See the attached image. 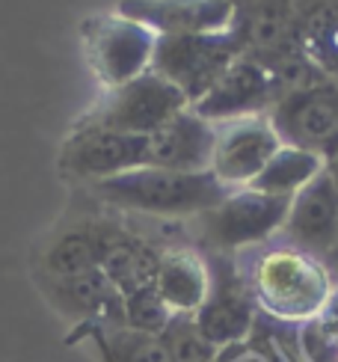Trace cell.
<instances>
[{"instance_id": "1", "label": "cell", "mask_w": 338, "mask_h": 362, "mask_svg": "<svg viewBox=\"0 0 338 362\" xmlns=\"http://www.w3.org/2000/svg\"><path fill=\"white\" fill-rule=\"evenodd\" d=\"M95 199L131 214L148 217H202L217 208L232 190L205 173H175L161 167H140L113 175L89 187Z\"/></svg>"}, {"instance_id": "2", "label": "cell", "mask_w": 338, "mask_h": 362, "mask_svg": "<svg viewBox=\"0 0 338 362\" xmlns=\"http://www.w3.org/2000/svg\"><path fill=\"white\" fill-rule=\"evenodd\" d=\"M250 294L255 306L279 321L309 324L332 303V279L320 259L297 247H273L250 270Z\"/></svg>"}, {"instance_id": "3", "label": "cell", "mask_w": 338, "mask_h": 362, "mask_svg": "<svg viewBox=\"0 0 338 362\" xmlns=\"http://www.w3.org/2000/svg\"><path fill=\"white\" fill-rule=\"evenodd\" d=\"M238 57H243V51L232 30H226V33L158 36L151 71L173 83L193 107Z\"/></svg>"}, {"instance_id": "4", "label": "cell", "mask_w": 338, "mask_h": 362, "mask_svg": "<svg viewBox=\"0 0 338 362\" xmlns=\"http://www.w3.org/2000/svg\"><path fill=\"white\" fill-rule=\"evenodd\" d=\"M81 42L89 69L107 89H113L151 69L158 36L125 15L104 12L81 24Z\"/></svg>"}, {"instance_id": "5", "label": "cell", "mask_w": 338, "mask_h": 362, "mask_svg": "<svg viewBox=\"0 0 338 362\" xmlns=\"http://www.w3.org/2000/svg\"><path fill=\"white\" fill-rule=\"evenodd\" d=\"M187 107H190V101L169 81H163L161 74L148 69L140 78L107 89L101 101L81 122L122 131V134H136V137H148V134H155L161 125H166L169 119Z\"/></svg>"}, {"instance_id": "6", "label": "cell", "mask_w": 338, "mask_h": 362, "mask_svg": "<svg viewBox=\"0 0 338 362\" xmlns=\"http://www.w3.org/2000/svg\"><path fill=\"white\" fill-rule=\"evenodd\" d=\"M146 152L148 137L78 122L59 146L57 170L63 178L92 187L98 181L146 167Z\"/></svg>"}, {"instance_id": "7", "label": "cell", "mask_w": 338, "mask_h": 362, "mask_svg": "<svg viewBox=\"0 0 338 362\" xmlns=\"http://www.w3.org/2000/svg\"><path fill=\"white\" fill-rule=\"evenodd\" d=\"M291 199L285 196H270L252 187L232 190L226 199L205 211L199 220L205 244L214 250L228 252V250H247L270 240L276 232H282L285 217H288Z\"/></svg>"}, {"instance_id": "8", "label": "cell", "mask_w": 338, "mask_h": 362, "mask_svg": "<svg viewBox=\"0 0 338 362\" xmlns=\"http://www.w3.org/2000/svg\"><path fill=\"white\" fill-rule=\"evenodd\" d=\"M282 146H294L317 158L338 155V83L324 81L282 98L267 113Z\"/></svg>"}, {"instance_id": "9", "label": "cell", "mask_w": 338, "mask_h": 362, "mask_svg": "<svg viewBox=\"0 0 338 362\" xmlns=\"http://www.w3.org/2000/svg\"><path fill=\"white\" fill-rule=\"evenodd\" d=\"M214 152H211V175L228 190L250 187L270 163V158L282 148L270 116H243L232 122L214 125Z\"/></svg>"}, {"instance_id": "10", "label": "cell", "mask_w": 338, "mask_h": 362, "mask_svg": "<svg viewBox=\"0 0 338 362\" xmlns=\"http://www.w3.org/2000/svg\"><path fill=\"white\" fill-rule=\"evenodd\" d=\"M232 33L240 42L243 57L273 66L300 54L297 0H232Z\"/></svg>"}, {"instance_id": "11", "label": "cell", "mask_w": 338, "mask_h": 362, "mask_svg": "<svg viewBox=\"0 0 338 362\" xmlns=\"http://www.w3.org/2000/svg\"><path fill=\"white\" fill-rule=\"evenodd\" d=\"M42 297L54 312L74 321L78 327L89 324H125V297L104 276V270H86L74 276H45L33 274Z\"/></svg>"}, {"instance_id": "12", "label": "cell", "mask_w": 338, "mask_h": 362, "mask_svg": "<svg viewBox=\"0 0 338 362\" xmlns=\"http://www.w3.org/2000/svg\"><path fill=\"white\" fill-rule=\"evenodd\" d=\"M276 104H279V95H276L270 71L250 57H238L223 71V78L190 110L208 119V122L220 125V122H232V119H243V116H264Z\"/></svg>"}, {"instance_id": "13", "label": "cell", "mask_w": 338, "mask_h": 362, "mask_svg": "<svg viewBox=\"0 0 338 362\" xmlns=\"http://www.w3.org/2000/svg\"><path fill=\"white\" fill-rule=\"evenodd\" d=\"M116 12L155 36L226 33L235 24L232 0H119Z\"/></svg>"}, {"instance_id": "14", "label": "cell", "mask_w": 338, "mask_h": 362, "mask_svg": "<svg viewBox=\"0 0 338 362\" xmlns=\"http://www.w3.org/2000/svg\"><path fill=\"white\" fill-rule=\"evenodd\" d=\"M282 232L291 247L309 255L332 252L338 244V187L324 170L297 196H291Z\"/></svg>"}, {"instance_id": "15", "label": "cell", "mask_w": 338, "mask_h": 362, "mask_svg": "<svg viewBox=\"0 0 338 362\" xmlns=\"http://www.w3.org/2000/svg\"><path fill=\"white\" fill-rule=\"evenodd\" d=\"M214 122L193 113L190 107L173 116L155 134H148L146 167L175 170V173H205L214 152Z\"/></svg>"}, {"instance_id": "16", "label": "cell", "mask_w": 338, "mask_h": 362, "mask_svg": "<svg viewBox=\"0 0 338 362\" xmlns=\"http://www.w3.org/2000/svg\"><path fill=\"white\" fill-rule=\"evenodd\" d=\"M193 321L220 351L243 341L255 324V300L250 285H243V279L232 274V267H223L217 276L211 274V294L193 315Z\"/></svg>"}, {"instance_id": "17", "label": "cell", "mask_w": 338, "mask_h": 362, "mask_svg": "<svg viewBox=\"0 0 338 362\" xmlns=\"http://www.w3.org/2000/svg\"><path fill=\"white\" fill-rule=\"evenodd\" d=\"M119 226L110 220H74L66 223L48 238V244L39 252L33 274L45 276H74L86 270L101 267L104 250L110 244Z\"/></svg>"}, {"instance_id": "18", "label": "cell", "mask_w": 338, "mask_h": 362, "mask_svg": "<svg viewBox=\"0 0 338 362\" xmlns=\"http://www.w3.org/2000/svg\"><path fill=\"white\" fill-rule=\"evenodd\" d=\"M155 291L173 315H196L211 294V267L187 247L166 250L158 262Z\"/></svg>"}, {"instance_id": "19", "label": "cell", "mask_w": 338, "mask_h": 362, "mask_svg": "<svg viewBox=\"0 0 338 362\" xmlns=\"http://www.w3.org/2000/svg\"><path fill=\"white\" fill-rule=\"evenodd\" d=\"M300 54L338 83V0H297Z\"/></svg>"}, {"instance_id": "20", "label": "cell", "mask_w": 338, "mask_h": 362, "mask_svg": "<svg viewBox=\"0 0 338 362\" xmlns=\"http://www.w3.org/2000/svg\"><path fill=\"white\" fill-rule=\"evenodd\" d=\"M158 262H161V252L151 250L143 238H136L125 229H116L110 244L104 250L101 270H104V276L122 291V297H125L131 291L155 285Z\"/></svg>"}, {"instance_id": "21", "label": "cell", "mask_w": 338, "mask_h": 362, "mask_svg": "<svg viewBox=\"0 0 338 362\" xmlns=\"http://www.w3.org/2000/svg\"><path fill=\"white\" fill-rule=\"evenodd\" d=\"M78 329L92 341L101 362H169L161 336L136 333L125 324H89Z\"/></svg>"}, {"instance_id": "22", "label": "cell", "mask_w": 338, "mask_h": 362, "mask_svg": "<svg viewBox=\"0 0 338 362\" xmlns=\"http://www.w3.org/2000/svg\"><path fill=\"white\" fill-rule=\"evenodd\" d=\"M324 170H327L324 158H317L312 152H303V148H294V146H282L250 187L261 190V193H270V196H285V199H291V196H297Z\"/></svg>"}, {"instance_id": "23", "label": "cell", "mask_w": 338, "mask_h": 362, "mask_svg": "<svg viewBox=\"0 0 338 362\" xmlns=\"http://www.w3.org/2000/svg\"><path fill=\"white\" fill-rule=\"evenodd\" d=\"M169 362H217L220 348L205 339V333L196 327L193 315H173L161 333Z\"/></svg>"}, {"instance_id": "24", "label": "cell", "mask_w": 338, "mask_h": 362, "mask_svg": "<svg viewBox=\"0 0 338 362\" xmlns=\"http://www.w3.org/2000/svg\"><path fill=\"white\" fill-rule=\"evenodd\" d=\"M169 321H173V312L155 291V285L125 294V327L136 329V333L161 336Z\"/></svg>"}, {"instance_id": "25", "label": "cell", "mask_w": 338, "mask_h": 362, "mask_svg": "<svg viewBox=\"0 0 338 362\" xmlns=\"http://www.w3.org/2000/svg\"><path fill=\"white\" fill-rule=\"evenodd\" d=\"M327 173H330V178L335 181V187H338V155L327 160Z\"/></svg>"}, {"instance_id": "26", "label": "cell", "mask_w": 338, "mask_h": 362, "mask_svg": "<svg viewBox=\"0 0 338 362\" xmlns=\"http://www.w3.org/2000/svg\"><path fill=\"white\" fill-rule=\"evenodd\" d=\"M235 362H261L258 354H243V359H235Z\"/></svg>"}]
</instances>
